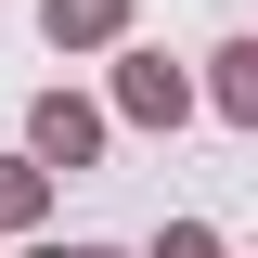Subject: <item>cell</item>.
Returning <instances> with one entry per match:
<instances>
[{
  "mask_svg": "<svg viewBox=\"0 0 258 258\" xmlns=\"http://www.w3.org/2000/svg\"><path fill=\"white\" fill-rule=\"evenodd\" d=\"M39 155L78 168V155H91V116H78V103H39Z\"/></svg>",
  "mask_w": 258,
  "mask_h": 258,
  "instance_id": "cell-1",
  "label": "cell"
},
{
  "mask_svg": "<svg viewBox=\"0 0 258 258\" xmlns=\"http://www.w3.org/2000/svg\"><path fill=\"white\" fill-rule=\"evenodd\" d=\"M91 26H116V0H52V39H91Z\"/></svg>",
  "mask_w": 258,
  "mask_h": 258,
  "instance_id": "cell-2",
  "label": "cell"
},
{
  "mask_svg": "<svg viewBox=\"0 0 258 258\" xmlns=\"http://www.w3.org/2000/svg\"><path fill=\"white\" fill-rule=\"evenodd\" d=\"M232 103H245V116H258V52H232Z\"/></svg>",
  "mask_w": 258,
  "mask_h": 258,
  "instance_id": "cell-3",
  "label": "cell"
},
{
  "mask_svg": "<svg viewBox=\"0 0 258 258\" xmlns=\"http://www.w3.org/2000/svg\"><path fill=\"white\" fill-rule=\"evenodd\" d=\"M155 258H207V232H168V245H155Z\"/></svg>",
  "mask_w": 258,
  "mask_h": 258,
  "instance_id": "cell-4",
  "label": "cell"
}]
</instances>
